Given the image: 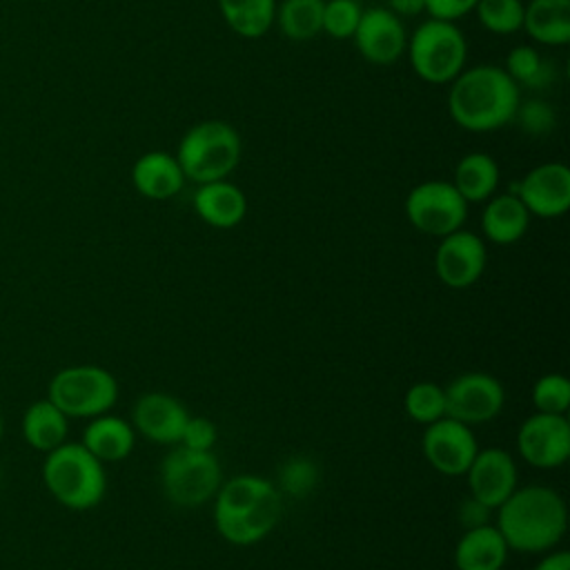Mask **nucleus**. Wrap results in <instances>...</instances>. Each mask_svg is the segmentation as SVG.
<instances>
[{"instance_id":"obj_23","label":"nucleus","mask_w":570,"mask_h":570,"mask_svg":"<svg viewBox=\"0 0 570 570\" xmlns=\"http://www.w3.org/2000/svg\"><path fill=\"white\" fill-rule=\"evenodd\" d=\"M521 29L539 45L563 47L570 42V0H530L523 7Z\"/></svg>"},{"instance_id":"obj_38","label":"nucleus","mask_w":570,"mask_h":570,"mask_svg":"<svg viewBox=\"0 0 570 570\" xmlns=\"http://www.w3.org/2000/svg\"><path fill=\"white\" fill-rule=\"evenodd\" d=\"M387 9L399 18H410L425 11V0H387Z\"/></svg>"},{"instance_id":"obj_35","label":"nucleus","mask_w":570,"mask_h":570,"mask_svg":"<svg viewBox=\"0 0 570 570\" xmlns=\"http://www.w3.org/2000/svg\"><path fill=\"white\" fill-rule=\"evenodd\" d=\"M316 481V468L307 459H294L287 461L281 472V485L289 494H303L307 492Z\"/></svg>"},{"instance_id":"obj_9","label":"nucleus","mask_w":570,"mask_h":570,"mask_svg":"<svg viewBox=\"0 0 570 570\" xmlns=\"http://www.w3.org/2000/svg\"><path fill=\"white\" fill-rule=\"evenodd\" d=\"M405 216L414 229L441 238L463 227L468 203L452 183L423 180L410 189L405 198Z\"/></svg>"},{"instance_id":"obj_12","label":"nucleus","mask_w":570,"mask_h":570,"mask_svg":"<svg viewBox=\"0 0 570 570\" xmlns=\"http://www.w3.org/2000/svg\"><path fill=\"white\" fill-rule=\"evenodd\" d=\"M485 263V243L479 234L463 227L441 236V243L434 252V272L439 281L452 289L474 285L483 276Z\"/></svg>"},{"instance_id":"obj_25","label":"nucleus","mask_w":570,"mask_h":570,"mask_svg":"<svg viewBox=\"0 0 570 570\" xmlns=\"http://www.w3.org/2000/svg\"><path fill=\"white\" fill-rule=\"evenodd\" d=\"M499 178V165L490 154L470 151L456 163L452 185L463 196L465 203H481L494 196Z\"/></svg>"},{"instance_id":"obj_11","label":"nucleus","mask_w":570,"mask_h":570,"mask_svg":"<svg viewBox=\"0 0 570 570\" xmlns=\"http://www.w3.org/2000/svg\"><path fill=\"white\" fill-rule=\"evenodd\" d=\"M421 450L436 472L445 476H463L479 452V445L470 425L443 416L425 425Z\"/></svg>"},{"instance_id":"obj_33","label":"nucleus","mask_w":570,"mask_h":570,"mask_svg":"<svg viewBox=\"0 0 570 570\" xmlns=\"http://www.w3.org/2000/svg\"><path fill=\"white\" fill-rule=\"evenodd\" d=\"M514 118L521 125V129L525 134H532V136H543V134L552 131V127L557 122L552 107L548 102L534 100V98L525 100V102H519Z\"/></svg>"},{"instance_id":"obj_27","label":"nucleus","mask_w":570,"mask_h":570,"mask_svg":"<svg viewBox=\"0 0 570 570\" xmlns=\"http://www.w3.org/2000/svg\"><path fill=\"white\" fill-rule=\"evenodd\" d=\"M323 4L325 0H283L276 4L274 22L289 40H312L323 31Z\"/></svg>"},{"instance_id":"obj_36","label":"nucleus","mask_w":570,"mask_h":570,"mask_svg":"<svg viewBox=\"0 0 570 570\" xmlns=\"http://www.w3.org/2000/svg\"><path fill=\"white\" fill-rule=\"evenodd\" d=\"M476 2L479 0H425V11L430 13V18L456 22L459 18L474 11Z\"/></svg>"},{"instance_id":"obj_19","label":"nucleus","mask_w":570,"mask_h":570,"mask_svg":"<svg viewBox=\"0 0 570 570\" xmlns=\"http://www.w3.org/2000/svg\"><path fill=\"white\" fill-rule=\"evenodd\" d=\"M131 183L140 196L149 200H167L183 189L185 174L176 156L167 151H147L136 158Z\"/></svg>"},{"instance_id":"obj_15","label":"nucleus","mask_w":570,"mask_h":570,"mask_svg":"<svg viewBox=\"0 0 570 570\" xmlns=\"http://www.w3.org/2000/svg\"><path fill=\"white\" fill-rule=\"evenodd\" d=\"M352 40L358 53L372 65H392L405 53L407 47L403 20L387 7L363 9Z\"/></svg>"},{"instance_id":"obj_32","label":"nucleus","mask_w":570,"mask_h":570,"mask_svg":"<svg viewBox=\"0 0 570 570\" xmlns=\"http://www.w3.org/2000/svg\"><path fill=\"white\" fill-rule=\"evenodd\" d=\"M363 7L356 0H327L323 4V31L334 40L354 36Z\"/></svg>"},{"instance_id":"obj_17","label":"nucleus","mask_w":570,"mask_h":570,"mask_svg":"<svg viewBox=\"0 0 570 570\" xmlns=\"http://www.w3.org/2000/svg\"><path fill=\"white\" fill-rule=\"evenodd\" d=\"M189 414L185 405L165 392H147L142 394L131 410L134 430L145 439L163 445H174L180 441L183 428Z\"/></svg>"},{"instance_id":"obj_21","label":"nucleus","mask_w":570,"mask_h":570,"mask_svg":"<svg viewBox=\"0 0 570 570\" xmlns=\"http://www.w3.org/2000/svg\"><path fill=\"white\" fill-rule=\"evenodd\" d=\"M530 225V212L519 196L505 191L490 196L481 214L483 236L494 245H512L523 238Z\"/></svg>"},{"instance_id":"obj_8","label":"nucleus","mask_w":570,"mask_h":570,"mask_svg":"<svg viewBox=\"0 0 570 570\" xmlns=\"http://www.w3.org/2000/svg\"><path fill=\"white\" fill-rule=\"evenodd\" d=\"M220 463L209 452L174 448L160 463V483L165 497L178 508H196L209 501L220 488Z\"/></svg>"},{"instance_id":"obj_16","label":"nucleus","mask_w":570,"mask_h":570,"mask_svg":"<svg viewBox=\"0 0 570 570\" xmlns=\"http://www.w3.org/2000/svg\"><path fill=\"white\" fill-rule=\"evenodd\" d=\"M470 497L488 505L499 508L517 488V465L510 452L501 448L479 450L465 472Z\"/></svg>"},{"instance_id":"obj_10","label":"nucleus","mask_w":570,"mask_h":570,"mask_svg":"<svg viewBox=\"0 0 570 570\" xmlns=\"http://www.w3.org/2000/svg\"><path fill=\"white\" fill-rule=\"evenodd\" d=\"M445 392V416L479 425L492 421L505 403V392L499 379L485 372H465L443 387Z\"/></svg>"},{"instance_id":"obj_13","label":"nucleus","mask_w":570,"mask_h":570,"mask_svg":"<svg viewBox=\"0 0 570 570\" xmlns=\"http://www.w3.org/2000/svg\"><path fill=\"white\" fill-rule=\"evenodd\" d=\"M510 194L519 196L530 216H563L570 207V169L563 163H541L512 183Z\"/></svg>"},{"instance_id":"obj_30","label":"nucleus","mask_w":570,"mask_h":570,"mask_svg":"<svg viewBox=\"0 0 570 570\" xmlns=\"http://www.w3.org/2000/svg\"><path fill=\"white\" fill-rule=\"evenodd\" d=\"M523 7L521 0H479L474 13L481 27L490 33L510 36L521 31Z\"/></svg>"},{"instance_id":"obj_6","label":"nucleus","mask_w":570,"mask_h":570,"mask_svg":"<svg viewBox=\"0 0 570 570\" xmlns=\"http://www.w3.org/2000/svg\"><path fill=\"white\" fill-rule=\"evenodd\" d=\"M405 51L421 80L430 85H445L465 69L468 40L456 22L428 18L407 38Z\"/></svg>"},{"instance_id":"obj_5","label":"nucleus","mask_w":570,"mask_h":570,"mask_svg":"<svg viewBox=\"0 0 570 570\" xmlns=\"http://www.w3.org/2000/svg\"><path fill=\"white\" fill-rule=\"evenodd\" d=\"M240 136L225 120H200L191 125L176 149L185 180L196 185L227 178L240 160Z\"/></svg>"},{"instance_id":"obj_7","label":"nucleus","mask_w":570,"mask_h":570,"mask_svg":"<svg viewBox=\"0 0 570 570\" xmlns=\"http://www.w3.org/2000/svg\"><path fill=\"white\" fill-rule=\"evenodd\" d=\"M47 399L67 419H94L114 407L118 381L100 365H69L51 376Z\"/></svg>"},{"instance_id":"obj_24","label":"nucleus","mask_w":570,"mask_h":570,"mask_svg":"<svg viewBox=\"0 0 570 570\" xmlns=\"http://www.w3.org/2000/svg\"><path fill=\"white\" fill-rule=\"evenodd\" d=\"M20 432L27 445L47 454L67 441L69 419L49 399H38L24 410Z\"/></svg>"},{"instance_id":"obj_4","label":"nucleus","mask_w":570,"mask_h":570,"mask_svg":"<svg viewBox=\"0 0 570 570\" xmlns=\"http://www.w3.org/2000/svg\"><path fill=\"white\" fill-rule=\"evenodd\" d=\"M42 481L62 508L76 512L96 508L107 492L102 461H98L82 443L65 441L47 452L42 461Z\"/></svg>"},{"instance_id":"obj_2","label":"nucleus","mask_w":570,"mask_h":570,"mask_svg":"<svg viewBox=\"0 0 570 570\" xmlns=\"http://www.w3.org/2000/svg\"><path fill=\"white\" fill-rule=\"evenodd\" d=\"M568 525L561 494L548 485L514 488L497 508V530L510 550L543 552L557 546Z\"/></svg>"},{"instance_id":"obj_14","label":"nucleus","mask_w":570,"mask_h":570,"mask_svg":"<svg viewBox=\"0 0 570 570\" xmlns=\"http://www.w3.org/2000/svg\"><path fill=\"white\" fill-rule=\"evenodd\" d=\"M523 461L534 468H559L570 456V423L566 414L537 412L528 416L517 434Z\"/></svg>"},{"instance_id":"obj_40","label":"nucleus","mask_w":570,"mask_h":570,"mask_svg":"<svg viewBox=\"0 0 570 570\" xmlns=\"http://www.w3.org/2000/svg\"><path fill=\"white\" fill-rule=\"evenodd\" d=\"M2 434H4V421H2V414H0V439H2Z\"/></svg>"},{"instance_id":"obj_26","label":"nucleus","mask_w":570,"mask_h":570,"mask_svg":"<svg viewBox=\"0 0 570 570\" xmlns=\"http://www.w3.org/2000/svg\"><path fill=\"white\" fill-rule=\"evenodd\" d=\"M225 24L240 38L265 36L276 18V0H218Z\"/></svg>"},{"instance_id":"obj_39","label":"nucleus","mask_w":570,"mask_h":570,"mask_svg":"<svg viewBox=\"0 0 570 570\" xmlns=\"http://www.w3.org/2000/svg\"><path fill=\"white\" fill-rule=\"evenodd\" d=\"M534 570H570V552L566 550L550 552L534 566Z\"/></svg>"},{"instance_id":"obj_31","label":"nucleus","mask_w":570,"mask_h":570,"mask_svg":"<svg viewBox=\"0 0 570 570\" xmlns=\"http://www.w3.org/2000/svg\"><path fill=\"white\" fill-rule=\"evenodd\" d=\"M532 403L537 412L566 414L570 407V381L557 372L539 376L532 387Z\"/></svg>"},{"instance_id":"obj_18","label":"nucleus","mask_w":570,"mask_h":570,"mask_svg":"<svg viewBox=\"0 0 570 570\" xmlns=\"http://www.w3.org/2000/svg\"><path fill=\"white\" fill-rule=\"evenodd\" d=\"M196 214L216 229L236 227L247 214V198L243 189L227 178L198 185L194 194Z\"/></svg>"},{"instance_id":"obj_1","label":"nucleus","mask_w":570,"mask_h":570,"mask_svg":"<svg viewBox=\"0 0 570 570\" xmlns=\"http://www.w3.org/2000/svg\"><path fill=\"white\" fill-rule=\"evenodd\" d=\"M521 102L519 85L497 65L463 69L448 91L450 118L465 131L488 134L514 120Z\"/></svg>"},{"instance_id":"obj_34","label":"nucleus","mask_w":570,"mask_h":570,"mask_svg":"<svg viewBox=\"0 0 570 570\" xmlns=\"http://www.w3.org/2000/svg\"><path fill=\"white\" fill-rule=\"evenodd\" d=\"M216 443V425L205 416H189L178 445H185L189 450H203L209 452Z\"/></svg>"},{"instance_id":"obj_29","label":"nucleus","mask_w":570,"mask_h":570,"mask_svg":"<svg viewBox=\"0 0 570 570\" xmlns=\"http://www.w3.org/2000/svg\"><path fill=\"white\" fill-rule=\"evenodd\" d=\"M403 405L412 421L430 425L445 416V392L439 383L419 381L405 392Z\"/></svg>"},{"instance_id":"obj_37","label":"nucleus","mask_w":570,"mask_h":570,"mask_svg":"<svg viewBox=\"0 0 570 570\" xmlns=\"http://www.w3.org/2000/svg\"><path fill=\"white\" fill-rule=\"evenodd\" d=\"M488 514H490V508L483 505L481 501L472 499V497L468 501H463L461 508H459V519L465 525V530L488 523Z\"/></svg>"},{"instance_id":"obj_41","label":"nucleus","mask_w":570,"mask_h":570,"mask_svg":"<svg viewBox=\"0 0 570 570\" xmlns=\"http://www.w3.org/2000/svg\"><path fill=\"white\" fill-rule=\"evenodd\" d=\"M0 476H2V474H0Z\"/></svg>"},{"instance_id":"obj_20","label":"nucleus","mask_w":570,"mask_h":570,"mask_svg":"<svg viewBox=\"0 0 570 570\" xmlns=\"http://www.w3.org/2000/svg\"><path fill=\"white\" fill-rule=\"evenodd\" d=\"M508 543L497 525L468 528L454 548L456 570H501L508 559Z\"/></svg>"},{"instance_id":"obj_3","label":"nucleus","mask_w":570,"mask_h":570,"mask_svg":"<svg viewBox=\"0 0 570 570\" xmlns=\"http://www.w3.org/2000/svg\"><path fill=\"white\" fill-rule=\"evenodd\" d=\"M214 523L234 546H252L267 537L281 517V492L263 476L238 474L214 494Z\"/></svg>"},{"instance_id":"obj_28","label":"nucleus","mask_w":570,"mask_h":570,"mask_svg":"<svg viewBox=\"0 0 570 570\" xmlns=\"http://www.w3.org/2000/svg\"><path fill=\"white\" fill-rule=\"evenodd\" d=\"M503 69L517 85H523L530 89H543L552 80L550 62L532 45L512 47Z\"/></svg>"},{"instance_id":"obj_22","label":"nucleus","mask_w":570,"mask_h":570,"mask_svg":"<svg viewBox=\"0 0 570 570\" xmlns=\"http://www.w3.org/2000/svg\"><path fill=\"white\" fill-rule=\"evenodd\" d=\"M80 443L98 461L114 463V461H122L131 454L134 443H136V430L131 423H127L120 416L100 414L87 423Z\"/></svg>"}]
</instances>
